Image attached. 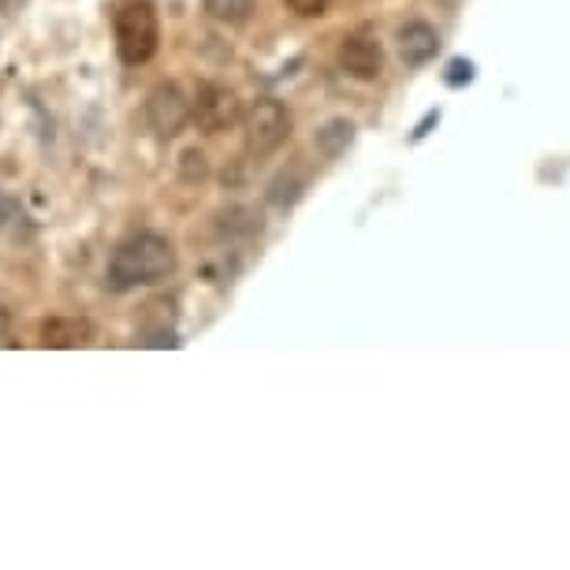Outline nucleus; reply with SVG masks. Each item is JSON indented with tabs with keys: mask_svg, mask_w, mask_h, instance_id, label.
Segmentation results:
<instances>
[{
	"mask_svg": "<svg viewBox=\"0 0 570 570\" xmlns=\"http://www.w3.org/2000/svg\"><path fill=\"white\" fill-rule=\"evenodd\" d=\"M176 268V250L165 235L157 232H138L131 239H124L109 257V287L112 292H131V287H149L168 279Z\"/></svg>",
	"mask_w": 570,
	"mask_h": 570,
	"instance_id": "nucleus-1",
	"label": "nucleus"
},
{
	"mask_svg": "<svg viewBox=\"0 0 570 570\" xmlns=\"http://www.w3.org/2000/svg\"><path fill=\"white\" fill-rule=\"evenodd\" d=\"M160 23L149 0H131L116 12V52L124 63H146L157 52Z\"/></svg>",
	"mask_w": 570,
	"mask_h": 570,
	"instance_id": "nucleus-2",
	"label": "nucleus"
},
{
	"mask_svg": "<svg viewBox=\"0 0 570 570\" xmlns=\"http://www.w3.org/2000/svg\"><path fill=\"white\" fill-rule=\"evenodd\" d=\"M243 127H246V149L254 157H268L292 135V116H287V109L276 98H257L250 105V112H246Z\"/></svg>",
	"mask_w": 570,
	"mask_h": 570,
	"instance_id": "nucleus-3",
	"label": "nucleus"
},
{
	"mask_svg": "<svg viewBox=\"0 0 570 570\" xmlns=\"http://www.w3.org/2000/svg\"><path fill=\"white\" fill-rule=\"evenodd\" d=\"M190 116H195V112H190L187 98L179 94V86L157 82L154 90H149V98H146V120L157 131V138H176V135H183V127H187Z\"/></svg>",
	"mask_w": 570,
	"mask_h": 570,
	"instance_id": "nucleus-4",
	"label": "nucleus"
},
{
	"mask_svg": "<svg viewBox=\"0 0 570 570\" xmlns=\"http://www.w3.org/2000/svg\"><path fill=\"white\" fill-rule=\"evenodd\" d=\"M190 112H195V124L202 127V131L220 135L239 120V98H235L228 86L206 82V86H198V98H195V105H190Z\"/></svg>",
	"mask_w": 570,
	"mask_h": 570,
	"instance_id": "nucleus-5",
	"label": "nucleus"
},
{
	"mask_svg": "<svg viewBox=\"0 0 570 570\" xmlns=\"http://www.w3.org/2000/svg\"><path fill=\"white\" fill-rule=\"evenodd\" d=\"M340 68L358 82H373L384 71V49L373 35H351L340 46Z\"/></svg>",
	"mask_w": 570,
	"mask_h": 570,
	"instance_id": "nucleus-6",
	"label": "nucleus"
},
{
	"mask_svg": "<svg viewBox=\"0 0 570 570\" xmlns=\"http://www.w3.org/2000/svg\"><path fill=\"white\" fill-rule=\"evenodd\" d=\"M440 49V35L429 23H406L400 30V57L411 63V68H422L436 57Z\"/></svg>",
	"mask_w": 570,
	"mask_h": 570,
	"instance_id": "nucleus-7",
	"label": "nucleus"
},
{
	"mask_svg": "<svg viewBox=\"0 0 570 570\" xmlns=\"http://www.w3.org/2000/svg\"><path fill=\"white\" fill-rule=\"evenodd\" d=\"M94 328L90 321H79V317H52L41 325V343L46 347H82V343H90Z\"/></svg>",
	"mask_w": 570,
	"mask_h": 570,
	"instance_id": "nucleus-8",
	"label": "nucleus"
},
{
	"mask_svg": "<svg viewBox=\"0 0 570 570\" xmlns=\"http://www.w3.org/2000/svg\"><path fill=\"white\" fill-rule=\"evenodd\" d=\"M202 8L224 27H243L254 16V0H202Z\"/></svg>",
	"mask_w": 570,
	"mask_h": 570,
	"instance_id": "nucleus-9",
	"label": "nucleus"
},
{
	"mask_svg": "<svg viewBox=\"0 0 570 570\" xmlns=\"http://www.w3.org/2000/svg\"><path fill=\"white\" fill-rule=\"evenodd\" d=\"M351 138H354V127L347 120H332L325 131H317V149L325 157H340L343 149L351 146Z\"/></svg>",
	"mask_w": 570,
	"mask_h": 570,
	"instance_id": "nucleus-10",
	"label": "nucleus"
},
{
	"mask_svg": "<svg viewBox=\"0 0 570 570\" xmlns=\"http://www.w3.org/2000/svg\"><path fill=\"white\" fill-rule=\"evenodd\" d=\"M206 171H209L206 154H198V149H187V154H183V176H187V179H202Z\"/></svg>",
	"mask_w": 570,
	"mask_h": 570,
	"instance_id": "nucleus-11",
	"label": "nucleus"
},
{
	"mask_svg": "<svg viewBox=\"0 0 570 570\" xmlns=\"http://www.w3.org/2000/svg\"><path fill=\"white\" fill-rule=\"evenodd\" d=\"M284 4L292 8L295 16H303V19H314V16L328 12V0H284Z\"/></svg>",
	"mask_w": 570,
	"mask_h": 570,
	"instance_id": "nucleus-12",
	"label": "nucleus"
},
{
	"mask_svg": "<svg viewBox=\"0 0 570 570\" xmlns=\"http://www.w3.org/2000/svg\"><path fill=\"white\" fill-rule=\"evenodd\" d=\"M444 79H448V86H466V82H473V63L470 60H451Z\"/></svg>",
	"mask_w": 570,
	"mask_h": 570,
	"instance_id": "nucleus-13",
	"label": "nucleus"
},
{
	"mask_svg": "<svg viewBox=\"0 0 570 570\" xmlns=\"http://www.w3.org/2000/svg\"><path fill=\"white\" fill-rule=\"evenodd\" d=\"M12 217H16V202L8 198L4 190H0V232L8 228V220H12Z\"/></svg>",
	"mask_w": 570,
	"mask_h": 570,
	"instance_id": "nucleus-14",
	"label": "nucleus"
},
{
	"mask_svg": "<svg viewBox=\"0 0 570 570\" xmlns=\"http://www.w3.org/2000/svg\"><path fill=\"white\" fill-rule=\"evenodd\" d=\"M12 343V336H8V314L0 309V347H8Z\"/></svg>",
	"mask_w": 570,
	"mask_h": 570,
	"instance_id": "nucleus-15",
	"label": "nucleus"
}]
</instances>
